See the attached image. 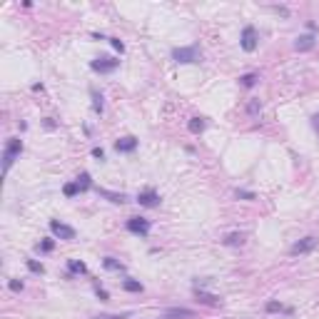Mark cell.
<instances>
[{
  "label": "cell",
  "instance_id": "1",
  "mask_svg": "<svg viewBox=\"0 0 319 319\" xmlns=\"http://www.w3.org/2000/svg\"><path fill=\"white\" fill-rule=\"evenodd\" d=\"M20 152H23V140H18V137H10L5 147H3V172L8 174L10 172V167H13V162L20 157Z\"/></svg>",
  "mask_w": 319,
  "mask_h": 319
},
{
  "label": "cell",
  "instance_id": "2",
  "mask_svg": "<svg viewBox=\"0 0 319 319\" xmlns=\"http://www.w3.org/2000/svg\"><path fill=\"white\" fill-rule=\"evenodd\" d=\"M172 60L174 62H182V65H190V62H200L202 53L197 45H187V48H172Z\"/></svg>",
  "mask_w": 319,
  "mask_h": 319
},
{
  "label": "cell",
  "instance_id": "3",
  "mask_svg": "<svg viewBox=\"0 0 319 319\" xmlns=\"http://www.w3.org/2000/svg\"><path fill=\"white\" fill-rule=\"evenodd\" d=\"M150 230H152V225H150V220H145V217H130V220H127V232L137 234V237H147Z\"/></svg>",
  "mask_w": 319,
  "mask_h": 319
},
{
  "label": "cell",
  "instance_id": "4",
  "mask_svg": "<svg viewBox=\"0 0 319 319\" xmlns=\"http://www.w3.org/2000/svg\"><path fill=\"white\" fill-rule=\"evenodd\" d=\"M239 45H242V50H247V53H252V50L257 48V30H255V25H244L242 38H239Z\"/></svg>",
  "mask_w": 319,
  "mask_h": 319
},
{
  "label": "cell",
  "instance_id": "5",
  "mask_svg": "<svg viewBox=\"0 0 319 319\" xmlns=\"http://www.w3.org/2000/svg\"><path fill=\"white\" fill-rule=\"evenodd\" d=\"M314 247H317V237H312V234H309V237H304V239H299V242H294V244H292L290 255H294V257H297V255H307V252H312Z\"/></svg>",
  "mask_w": 319,
  "mask_h": 319
},
{
  "label": "cell",
  "instance_id": "6",
  "mask_svg": "<svg viewBox=\"0 0 319 319\" xmlns=\"http://www.w3.org/2000/svg\"><path fill=\"white\" fill-rule=\"evenodd\" d=\"M50 232L55 234L58 239H65V242H70V239H75V230L70 227V225H62V222H58V220H53L50 222Z\"/></svg>",
  "mask_w": 319,
  "mask_h": 319
},
{
  "label": "cell",
  "instance_id": "7",
  "mask_svg": "<svg viewBox=\"0 0 319 319\" xmlns=\"http://www.w3.org/2000/svg\"><path fill=\"white\" fill-rule=\"evenodd\" d=\"M117 65H120V60L115 58H97L90 62V67L95 73H113V70H117Z\"/></svg>",
  "mask_w": 319,
  "mask_h": 319
},
{
  "label": "cell",
  "instance_id": "8",
  "mask_svg": "<svg viewBox=\"0 0 319 319\" xmlns=\"http://www.w3.org/2000/svg\"><path fill=\"white\" fill-rule=\"evenodd\" d=\"M195 297H197V302H202V304H209V307H217V304L222 302V297H220V294H212V292L202 290L200 285H195Z\"/></svg>",
  "mask_w": 319,
  "mask_h": 319
},
{
  "label": "cell",
  "instance_id": "9",
  "mask_svg": "<svg viewBox=\"0 0 319 319\" xmlns=\"http://www.w3.org/2000/svg\"><path fill=\"white\" fill-rule=\"evenodd\" d=\"M162 319H195V312L185 307H170L162 312Z\"/></svg>",
  "mask_w": 319,
  "mask_h": 319
},
{
  "label": "cell",
  "instance_id": "10",
  "mask_svg": "<svg viewBox=\"0 0 319 319\" xmlns=\"http://www.w3.org/2000/svg\"><path fill=\"white\" fill-rule=\"evenodd\" d=\"M137 202L143 204V207H157V204H160V195H157L155 190H143V192L137 195Z\"/></svg>",
  "mask_w": 319,
  "mask_h": 319
},
{
  "label": "cell",
  "instance_id": "11",
  "mask_svg": "<svg viewBox=\"0 0 319 319\" xmlns=\"http://www.w3.org/2000/svg\"><path fill=\"white\" fill-rule=\"evenodd\" d=\"M317 45V38L312 35V32H307V35H299L297 38V43H294V48L299 50V53H307V50H312Z\"/></svg>",
  "mask_w": 319,
  "mask_h": 319
},
{
  "label": "cell",
  "instance_id": "12",
  "mask_svg": "<svg viewBox=\"0 0 319 319\" xmlns=\"http://www.w3.org/2000/svg\"><path fill=\"white\" fill-rule=\"evenodd\" d=\"M115 150L117 152H135V150H137V137H132V135L120 137L115 143Z\"/></svg>",
  "mask_w": 319,
  "mask_h": 319
},
{
  "label": "cell",
  "instance_id": "13",
  "mask_svg": "<svg viewBox=\"0 0 319 319\" xmlns=\"http://www.w3.org/2000/svg\"><path fill=\"white\" fill-rule=\"evenodd\" d=\"M102 197H108L110 202H115V204H122V202H127V195H122V192H110V190H97Z\"/></svg>",
  "mask_w": 319,
  "mask_h": 319
},
{
  "label": "cell",
  "instance_id": "14",
  "mask_svg": "<svg viewBox=\"0 0 319 319\" xmlns=\"http://www.w3.org/2000/svg\"><path fill=\"white\" fill-rule=\"evenodd\" d=\"M102 267H105V269H113V272H125V264L120 260H115V257H105V260H102Z\"/></svg>",
  "mask_w": 319,
  "mask_h": 319
},
{
  "label": "cell",
  "instance_id": "15",
  "mask_svg": "<svg viewBox=\"0 0 319 319\" xmlns=\"http://www.w3.org/2000/svg\"><path fill=\"white\" fill-rule=\"evenodd\" d=\"M67 269H70V274H87L85 262H78V260H70V262H67Z\"/></svg>",
  "mask_w": 319,
  "mask_h": 319
},
{
  "label": "cell",
  "instance_id": "16",
  "mask_svg": "<svg viewBox=\"0 0 319 319\" xmlns=\"http://www.w3.org/2000/svg\"><path fill=\"white\" fill-rule=\"evenodd\" d=\"M257 80H260V75H257V73H247V75H242V78H239V85H242V87H255V85H257Z\"/></svg>",
  "mask_w": 319,
  "mask_h": 319
},
{
  "label": "cell",
  "instance_id": "17",
  "mask_svg": "<svg viewBox=\"0 0 319 319\" xmlns=\"http://www.w3.org/2000/svg\"><path fill=\"white\" fill-rule=\"evenodd\" d=\"M187 127H190V132H192V135H200V132L204 130V120H202V117H192Z\"/></svg>",
  "mask_w": 319,
  "mask_h": 319
},
{
  "label": "cell",
  "instance_id": "18",
  "mask_svg": "<svg viewBox=\"0 0 319 319\" xmlns=\"http://www.w3.org/2000/svg\"><path fill=\"white\" fill-rule=\"evenodd\" d=\"M90 95H92V110H95L97 115H102V95H100L97 90H90Z\"/></svg>",
  "mask_w": 319,
  "mask_h": 319
},
{
  "label": "cell",
  "instance_id": "19",
  "mask_svg": "<svg viewBox=\"0 0 319 319\" xmlns=\"http://www.w3.org/2000/svg\"><path fill=\"white\" fill-rule=\"evenodd\" d=\"M267 312H285V314H292V307H285L282 302H267Z\"/></svg>",
  "mask_w": 319,
  "mask_h": 319
},
{
  "label": "cell",
  "instance_id": "20",
  "mask_svg": "<svg viewBox=\"0 0 319 319\" xmlns=\"http://www.w3.org/2000/svg\"><path fill=\"white\" fill-rule=\"evenodd\" d=\"M78 187H80V192H87L90 187H92V180H90V174L83 172L80 177H78Z\"/></svg>",
  "mask_w": 319,
  "mask_h": 319
},
{
  "label": "cell",
  "instance_id": "21",
  "mask_svg": "<svg viewBox=\"0 0 319 319\" xmlns=\"http://www.w3.org/2000/svg\"><path fill=\"white\" fill-rule=\"evenodd\" d=\"M122 287H125L127 292H143V285H140L137 279H130V277L122 279Z\"/></svg>",
  "mask_w": 319,
  "mask_h": 319
},
{
  "label": "cell",
  "instance_id": "22",
  "mask_svg": "<svg viewBox=\"0 0 319 319\" xmlns=\"http://www.w3.org/2000/svg\"><path fill=\"white\" fill-rule=\"evenodd\" d=\"M242 242H244V234L242 232H232V234H227V237H225V244H242Z\"/></svg>",
  "mask_w": 319,
  "mask_h": 319
},
{
  "label": "cell",
  "instance_id": "23",
  "mask_svg": "<svg viewBox=\"0 0 319 319\" xmlns=\"http://www.w3.org/2000/svg\"><path fill=\"white\" fill-rule=\"evenodd\" d=\"M62 192H65V197H75V195L80 192V187H78V182H67V185L62 187Z\"/></svg>",
  "mask_w": 319,
  "mask_h": 319
},
{
  "label": "cell",
  "instance_id": "24",
  "mask_svg": "<svg viewBox=\"0 0 319 319\" xmlns=\"http://www.w3.org/2000/svg\"><path fill=\"white\" fill-rule=\"evenodd\" d=\"M260 110H262V102H260V100H250V105H247V113H250V115H257Z\"/></svg>",
  "mask_w": 319,
  "mask_h": 319
},
{
  "label": "cell",
  "instance_id": "25",
  "mask_svg": "<svg viewBox=\"0 0 319 319\" xmlns=\"http://www.w3.org/2000/svg\"><path fill=\"white\" fill-rule=\"evenodd\" d=\"M53 247H55V242H53V239H43V242L38 244V250H40V252H53Z\"/></svg>",
  "mask_w": 319,
  "mask_h": 319
},
{
  "label": "cell",
  "instance_id": "26",
  "mask_svg": "<svg viewBox=\"0 0 319 319\" xmlns=\"http://www.w3.org/2000/svg\"><path fill=\"white\" fill-rule=\"evenodd\" d=\"M28 269H30V272H38V274H43V272H45V267H43L40 262H35V260H28Z\"/></svg>",
  "mask_w": 319,
  "mask_h": 319
},
{
  "label": "cell",
  "instance_id": "27",
  "mask_svg": "<svg viewBox=\"0 0 319 319\" xmlns=\"http://www.w3.org/2000/svg\"><path fill=\"white\" fill-rule=\"evenodd\" d=\"M127 317H130V312H125V314H97L92 319H127Z\"/></svg>",
  "mask_w": 319,
  "mask_h": 319
},
{
  "label": "cell",
  "instance_id": "28",
  "mask_svg": "<svg viewBox=\"0 0 319 319\" xmlns=\"http://www.w3.org/2000/svg\"><path fill=\"white\" fill-rule=\"evenodd\" d=\"M237 197H239V200H255V192H247V190H237Z\"/></svg>",
  "mask_w": 319,
  "mask_h": 319
},
{
  "label": "cell",
  "instance_id": "29",
  "mask_svg": "<svg viewBox=\"0 0 319 319\" xmlns=\"http://www.w3.org/2000/svg\"><path fill=\"white\" fill-rule=\"evenodd\" d=\"M110 45H113V48H115L117 53H125V45H122V43H120V40H117V38H110Z\"/></svg>",
  "mask_w": 319,
  "mask_h": 319
},
{
  "label": "cell",
  "instance_id": "30",
  "mask_svg": "<svg viewBox=\"0 0 319 319\" xmlns=\"http://www.w3.org/2000/svg\"><path fill=\"white\" fill-rule=\"evenodd\" d=\"M8 287H10L13 292H20V290H23V282H18V279H10V285H8Z\"/></svg>",
  "mask_w": 319,
  "mask_h": 319
},
{
  "label": "cell",
  "instance_id": "31",
  "mask_svg": "<svg viewBox=\"0 0 319 319\" xmlns=\"http://www.w3.org/2000/svg\"><path fill=\"white\" fill-rule=\"evenodd\" d=\"M92 157H97V160H105V152H102L100 147H95V150H92Z\"/></svg>",
  "mask_w": 319,
  "mask_h": 319
},
{
  "label": "cell",
  "instance_id": "32",
  "mask_svg": "<svg viewBox=\"0 0 319 319\" xmlns=\"http://www.w3.org/2000/svg\"><path fill=\"white\" fill-rule=\"evenodd\" d=\"M312 127H314V132L319 135V113H317L314 117H312Z\"/></svg>",
  "mask_w": 319,
  "mask_h": 319
},
{
  "label": "cell",
  "instance_id": "33",
  "mask_svg": "<svg viewBox=\"0 0 319 319\" xmlns=\"http://www.w3.org/2000/svg\"><path fill=\"white\" fill-rule=\"evenodd\" d=\"M97 297H100V299L105 302V299H108V292H105V290H97Z\"/></svg>",
  "mask_w": 319,
  "mask_h": 319
}]
</instances>
